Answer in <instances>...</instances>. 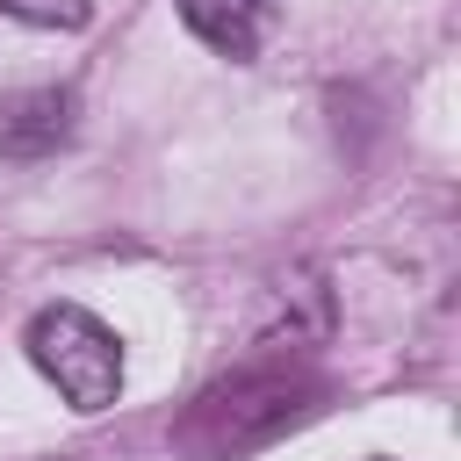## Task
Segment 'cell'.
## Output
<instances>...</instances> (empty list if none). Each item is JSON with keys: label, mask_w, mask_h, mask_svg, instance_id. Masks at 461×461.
<instances>
[{"label": "cell", "mask_w": 461, "mask_h": 461, "mask_svg": "<svg viewBox=\"0 0 461 461\" xmlns=\"http://www.w3.org/2000/svg\"><path fill=\"white\" fill-rule=\"evenodd\" d=\"M317 396H324V382L303 375V367H238L230 382H216V389L194 396V411L180 418L173 439H180L194 461H230V454H245V447L281 439L295 418L317 411Z\"/></svg>", "instance_id": "cell-1"}, {"label": "cell", "mask_w": 461, "mask_h": 461, "mask_svg": "<svg viewBox=\"0 0 461 461\" xmlns=\"http://www.w3.org/2000/svg\"><path fill=\"white\" fill-rule=\"evenodd\" d=\"M29 360H36V375L72 403V411H108L115 403V389H122V346H115V331L94 317V310H79V303H50V310H36L29 317Z\"/></svg>", "instance_id": "cell-2"}, {"label": "cell", "mask_w": 461, "mask_h": 461, "mask_svg": "<svg viewBox=\"0 0 461 461\" xmlns=\"http://www.w3.org/2000/svg\"><path fill=\"white\" fill-rule=\"evenodd\" d=\"M72 137V94L65 86H29L0 101V158H50Z\"/></svg>", "instance_id": "cell-3"}, {"label": "cell", "mask_w": 461, "mask_h": 461, "mask_svg": "<svg viewBox=\"0 0 461 461\" xmlns=\"http://www.w3.org/2000/svg\"><path fill=\"white\" fill-rule=\"evenodd\" d=\"M274 7H281V0H180V22H187L209 50L252 58L259 36H267V22H274Z\"/></svg>", "instance_id": "cell-4"}, {"label": "cell", "mask_w": 461, "mask_h": 461, "mask_svg": "<svg viewBox=\"0 0 461 461\" xmlns=\"http://www.w3.org/2000/svg\"><path fill=\"white\" fill-rule=\"evenodd\" d=\"M0 14H14L29 29H79L94 14V0H0Z\"/></svg>", "instance_id": "cell-5"}]
</instances>
